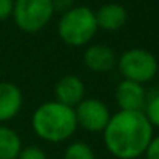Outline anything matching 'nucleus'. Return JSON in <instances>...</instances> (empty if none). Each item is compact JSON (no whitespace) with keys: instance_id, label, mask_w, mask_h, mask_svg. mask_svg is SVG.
Instances as JSON below:
<instances>
[{"instance_id":"nucleus-1","label":"nucleus","mask_w":159,"mask_h":159,"mask_svg":"<svg viewBox=\"0 0 159 159\" xmlns=\"http://www.w3.org/2000/svg\"><path fill=\"white\" fill-rule=\"evenodd\" d=\"M104 133L107 150L117 159H138L144 156L153 127L144 111H122L111 114Z\"/></svg>"},{"instance_id":"nucleus-2","label":"nucleus","mask_w":159,"mask_h":159,"mask_svg":"<svg viewBox=\"0 0 159 159\" xmlns=\"http://www.w3.org/2000/svg\"><path fill=\"white\" fill-rule=\"evenodd\" d=\"M34 133L45 142L59 144L70 139L77 130L74 108L50 101L36 108L31 117Z\"/></svg>"},{"instance_id":"nucleus-3","label":"nucleus","mask_w":159,"mask_h":159,"mask_svg":"<svg viewBox=\"0 0 159 159\" xmlns=\"http://www.w3.org/2000/svg\"><path fill=\"white\" fill-rule=\"evenodd\" d=\"M94 11L88 6H73L59 19L57 34L70 47H84L98 33Z\"/></svg>"},{"instance_id":"nucleus-4","label":"nucleus","mask_w":159,"mask_h":159,"mask_svg":"<svg viewBox=\"0 0 159 159\" xmlns=\"http://www.w3.org/2000/svg\"><path fill=\"white\" fill-rule=\"evenodd\" d=\"M54 16L53 0H14L12 20L23 33L42 31Z\"/></svg>"},{"instance_id":"nucleus-5","label":"nucleus","mask_w":159,"mask_h":159,"mask_svg":"<svg viewBox=\"0 0 159 159\" xmlns=\"http://www.w3.org/2000/svg\"><path fill=\"white\" fill-rule=\"evenodd\" d=\"M116 65L124 79L142 85L153 80L159 70L156 56L145 48H131L124 51Z\"/></svg>"},{"instance_id":"nucleus-6","label":"nucleus","mask_w":159,"mask_h":159,"mask_svg":"<svg viewBox=\"0 0 159 159\" xmlns=\"http://www.w3.org/2000/svg\"><path fill=\"white\" fill-rule=\"evenodd\" d=\"M77 127L80 125L84 130L90 133H102L111 117L108 107L101 99H84L74 107Z\"/></svg>"},{"instance_id":"nucleus-7","label":"nucleus","mask_w":159,"mask_h":159,"mask_svg":"<svg viewBox=\"0 0 159 159\" xmlns=\"http://www.w3.org/2000/svg\"><path fill=\"white\" fill-rule=\"evenodd\" d=\"M116 102L122 111H144L147 104V94L142 84L122 79L114 93Z\"/></svg>"},{"instance_id":"nucleus-8","label":"nucleus","mask_w":159,"mask_h":159,"mask_svg":"<svg viewBox=\"0 0 159 159\" xmlns=\"http://www.w3.org/2000/svg\"><path fill=\"white\" fill-rule=\"evenodd\" d=\"M54 94L57 102L74 108L85 99V84L80 77L74 74H65L57 80L54 87Z\"/></svg>"},{"instance_id":"nucleus-9","label":"nucleus","mask_w":159,"mask_h":159,"mask_svg":"<svg viewBox=\"0 0 159 159\" xmlns=\"http://www.w3.org/2000/svg\"><path fill=\"white\" fill-rule=\"evenodd\" d=\"M84 63L93 73H107L116 66L117 57L110 47L102 45V43H96L85 50Z\"/></svg>"},{"instance_id":"nucleus-10","label":"nucleus","mask_w":159,"mask_h":159,"mask_svg":"<svg viewBox=\"0 0 159 159\" xmlns=\"http://www.w3.org/2000/svg\"><path fill=\"white\" fill-rule=\"evenodd\" d=\"M23 105V94L16 84L0 82V124L14 119Z\"/></svg>"},{"instance_id":"nucleus-11","label":"nucleus","mask_w":159,"mask_h":159,"mask_svg":"<svg viewBox=\"0 0 159 159\" xmlns=\"http://www.w3.org/2000/svg\"><path fill=\"white\" fill-rule=\"evenodd\" d=\"M96 23L99 30L104 31H119L125 26L128 20L127 9L119 3H107L102 5L98 11H94Z\"/></svg>"},{"instance_id":"nucleus-12","label":"nucleus","mask_w":159,"mask_h":159,"mask_svg":"<svg viewBox=\"0 0 159 159\" xmlns=\"http://www.w3.org/2000/svg\"><path fill=\"white\" fill-rule=\"evenodd\" d=\"M22 148L20 136L12 128L0 125V159H17Z\"/></svg>"},{"instance_id":"nucleus-13","label":"nucleus","mask_w":159,"mask_h":159,"mask_svg":"<svg viewBox=\"0 0 159 159\" xmlns=\"http://www.w3.org/2000/svg\"><path fill=\"white\" fill-rule=\"evenodd\" d=\"M63 159H96V155L88 144L77 141L65 148Z\"/></svg>"},{"instance_id":"nucleus-14","label":"nucleus","mask_w":159,"mask_h":159,"mask_svg":"<svg viewBox=\"0 0 159 159\" xmlns=\"http://www.w3.org/2000/svg\"><path fill=\"white\" fill-rule=\"evenodd\" d=\"M144 114L153 128L155 127L159 128V94L153 96L150 101H147V104L144 107Z\"/></svg>"},{"instance_id":"nucleus-15","label":"nucleus","mask_w":159,"mask_h":159,"mask_svg":"<svg viewBox=\"0 0 159 159\" xmlns=\"http://www.w3.org/2000/svg\"><path fill=\"white\" fill-rule=\"evenodd\" d=\"M17 159H48L47 153L37 145H28L20 150Z\"/></svg>"},{"instance_id":"nucleus-16","label":"nucleus","mask_w":159,"mask_h":159,"mask_svg":"<svg viewBox=\"0 0 159 159\" xmlns=\"http://www.w3.org/2000/svg\"><path fill=\"white\" fill-rule=\"evenodd\" d=\"M144 156H145V159H159V136L152 138Z\"/></svg>"},{"instance_id":"nucleus-17","label":"nucleus","mask_w":159,"mask_h":159,"mask_svg":"<svg viewBox=\"0 0 159 159\" xmlns=\"http://www.w3.org/2000/svg\"><path fill=\"white\" fill-rule=\"evenodd\" d=\"M74 6V0H53V8L54 12H66Z\"/></svg>"},{"instance_id":"nucleus-18","label":"nucleus","mask_w":159,"mask_h":159,"mask_svg":"<svg viewBox=\"0 0 159 159\" xmlns=\"http://www.w3.org/2000/svg\"><path fill=\"white\" fill-rule=\"evenodd\" d=\"M12 5H14V0H0V22L11 17Z\"/></svg>"}]
</instances>
